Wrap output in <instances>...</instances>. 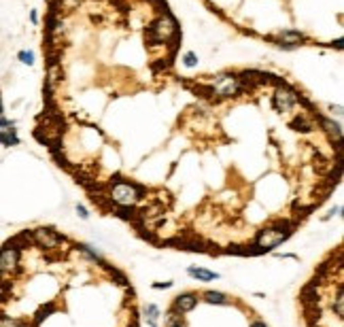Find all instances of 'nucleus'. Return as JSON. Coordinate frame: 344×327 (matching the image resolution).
<instances>
[{"mask_svg":"<svg viewBox=\"0 0 344 327\" xmlns=\"http://www.w3.org/2000/svg\"><path fill=\"white\" fill-rule=\"evenodd\" d=\"M145 314H147V321L151 327H158V319H160V308L155 304H147L145 306Z\"/></svg>","mask_w":344,"mask_h":327,"instance_id":"2eb2a0df","label":"nucleus"},{"mask_svg":"<svg viewBox=\"0 0 344 327\" xmlns=\"http://www.w3.org/2000/svg\"><path fill=\"white\" fill-rule=\"evenodd\" d=\"M30 21L32 23H39V13H37V11H30Z\"/></svg>","mask_w":344,"mask_h":327,"instance_id":"4be33fe9","label":"nucleus"},{"mask_svg":"<svg viewBox=\"0 0 344 327\" xmlns=\"http://www.w3.org/2000/svg\"><path fill=\"white\" fill-rule=\"evenodd\" d=\"M204 300L208 302V304H228L230 298L225 295V293H219V291H204Z\"/></svg>","mask_w":344,"mask_h":327,"instance_id":"4468645a","label":"nucleus"},{"mask_svg":"<svg viewBox=\"0 0 344 327\" xmlns=\"http://www.w3.org/2000/svg\"><path fill=\"white\" fill-rule=\"evenodd\" d=\"M174 283L172 281H166V283H153V289H170Z\"/></svg>","mask_w":344,"mask_h":327,"instance_id":"412c9836","label":"nucleus"},{"mask_svg":"<svg viewBox=\"0 0 344 327\" xmlns=\"http://www.w3.org/2000/svg\"><path fill=\"white\" fill-rule=\"evenodd\" d=\"M183 64H185L187 68H194V66H198V55H196L194 51H187V53L183 55Z\"/></svg>","mask_w":344,"mask_h":327,"instance_id":"a211bd4d","label":"nucleus"},{"mask_svg":"<svg viewBox=\"0 0 344 327\" xmlns=\"http://www.w3.org/2000/svg\"><path fill=\"white\" fill-rule=\"evenodd\" d=\"M298 96H300L298 92L291 90L285 81H280L274 90V96H272V108L280 115H287L293 111V106L298 104Z\"/></svg>","mask_w":344,"mask_h":327,"instance_id":"39448f33","label":"nucleus"},{"mask_svg":"<svg viewBox=\"0 0 344 327\" xmlns=\"http://www.w3.org/2000/svg\"><path fill=\"white\" fill-rule=\"evenodd\" d=\"M196 306H198V293H192V291L176 295V298H174V304H172V308H174L176 312H181V314L192 312Z\"/></svg>","mask_w":344,"mask_h":327,"instance_id":"1a4fd4ad","label":"nucleus"},{"mask_svg":"<svg viewBox=\"0 0 344 327\" xmlns=\"http://www.w3.org/2000/svg\"><path fill=\"white\" fill-rule=\"evenodd\" d=\"M168 327H183V323H176V325H168Z\"/></svg>","mask_w":344,"mask_h":327,"instance_id":"393cba45","label":"nucleus"},{"mask_svg":"<svg viewBox=\"0 0 344 327\" xmlns=\"http://www.w3.org/2000/svg\"><path fill=\"white\" fill-rule=\"evenodd\" d=\"M53 310H55V304H47V306H43V308L37 312V319H34V323L39 325L43 319H47V317H49V314H51Z\"/></svg>","mask_w":344,"mask_h":327,"instance_id":"dca6fc26","label":"nucleus"},{"mask_svg":"<svg viewBox=\"0 0 344 327\" xmlns=\"http://www.w3.org/2000/svg\"><path fill=\"white\" fill-rule=\"evenodd\" d=\"M179 36V26L170 13H164L160 15L155 21H151L147 30H145V39L153 45H160V43H168L172 39Z\"/></svg>","mask_w":344,"mask_h":327,"instance_id":"7ed1b4c3","label":"nucleus"},{"mask_svg":"<svg viewBox=\"0 0 344 327\" xmlns=\"http://www.w3.org/2000/svg\"><path fill=\"white\" fill-rule=\"evenodd\" d=\"M319 124H321V128L327 132V134H331L336 140H340V136H342V126L338 124V121L329 119V117H319Z\"/></svg>","mask_w":344,"mask_h":327,"instance_id":"9b49d317","label":"nucleus"},{"mask_svg":"<svg viewBox=\"0 0 344 327\" xmlns=\"http://www.w3.org/2000/svg\"><path fill=\"white\" fill-rule=\"evenodd\" d=\"M0 144H3V147H17V144H19L17 130L15 128L0 130Z\"/></svg>","mask_w":344,"mask_h":327,"instance_id":"ddd939ff","label":"nucleus"},{"mask_svg":"<svg viewBox=\"0 0 344 327\" xmlns=\"http://www.w3.org/2000/svg\"><path fill=\"white\" fill-rule=\"evenodd\" d=\"M293 234V227H289V223H276L264 232H259L255 238V245L251 249H246V255H259V253H268L272 249H276L278 245H283L285 240Z\"/></svg>","mask_w":344,"mask_h":327,"instance_id":"f257e3e1","label":"nucleus"},{"mask_svg":"<svg viewBox=\"0 0 344 327\" xmlns=\"http://www.w3.org/2000/svg\"><path fill=\"white\" fill-rule=\"evenodd\" d=\"M251 327H268V325H266L264 321H253V323H251Z\"/></svg>","mask_w":344,"mask_h":327,"instance_id":"5701e85b","label":"nucleus"},{"mask_svg":"<svg viewBox=\"0 0 344 327\" xmlns=\"http://www.w3.org/2000/svg\"><path fill=\"white\" fill-rule=\"evenodd\" d=\"M0 115H5V102H3V92H0Z\"/></svg>","mask_w":344,"mask_h":327,"instance_id":"b1692460","label":"nucleus"},{"mask_svg":"<svg viewBox=\"0 0 344 327\" xmlns=\"http://www.w3.org/2000/svg\"><path fill=\"white\" fill-rule=\"evenodd\" d=\"M142 193H145V189H142L140 185H136V183H128V181H115V183H111L109 198H111V202L117 204V206L134 209L136 204L140 202Z\"/></svg>","mask_w":344,"mask_h":327,"instance_id":"20e7f679","label":"nucleus"},{"mask_svg":"<svg viewBox=\"0 0 344 327\" xmlns=\"http://www.w3.org/2000/svg\"><path fill=\"white\" fill-rule=\"evenodd\" d=\"M187 274L192 276V278H198V281H202V283H208V281H215V278H219L217 272H210V270H204V268H196V265L187 268Z\"/></svg>","mask_w":344,"mask_h":327,"instance_id":"f8f14e48","label":"nucleus"},{"mask_svg":"<svg viewBox=\"0 0 344 327\" xmlns=\"http://www.w3.org/2000/svg\"><path fill=\"white\" fill-rule=\"evenodd\" d=\"M30 234H32L34 245L45 249V251H53V249L60 247L62 242H66V238L62 234L53 232V229H47V227H39V229H34V232H30Z\"/></svg>","mask_w":344,"mask_h":327,"instance_id":"0eeeda50","label":"nucleus"},{"mask_svg":"<svg viewBox=\"0 0 344 327\" xmlns=\"http://www.w3.org/2000/svg\"><path fill=\"white\" fill-rule=\"evenodd\" d=\"M7 128H15V121L7 119L5 115H0V130H7Z\"/></svg>","mask_w":344,"mask_h":327,"instance_id":"6ab92c4d","label":"nucleus"},{"mask_svg":"<svg viewBox=\"0 0 344 327\" xmlns=\"http://www.w3.org/2000/svg\"><path fill=\"white\" fill-rule=\"evenodd\" d=\"M246 87L242 85V81L238 75H232V72H221L215 75L208 81V96H217V98H236L240 96Z\"/></svg>","mask_w":344,"mask_h":327,"instance_id":"f03ea898","label":"nucleus"},{"mask_svg":"<svg viewBox=\"0 0 344 327\" xmlns=\"http://www.w3.org/2000/svg\"><path fill=\"white\" fill-rule=\"evenodd\" d=\"M289 128L293 132H302V134H308V132H312L315 126H312V121L308 119L306 115H295L291 121H289Z\"/></svg>","mask_w":344,"mask_h":327,"instance_id":"9d476101","label":"nucleus"},{"mask_svg":"<svg viewBox=\"0 0 344 327\" xmlns=\"http://www.w3.org/2000/svg\"><path fill=\"white\" fill-rule=\"evenodd\" d=\"M19 259H21V251L17 247H13L11 242L0 249V276H15L21 268H19Z\"/></svg>","mask_w":344,"mask_h":327,"instance_id":"423d86ee","label":"nucleus"},{"mask_svg":"<svg viewBox=\"0 0 344 327\" xmlns=\"http://www.w3.org/2000/svg\"><path fill=\"white\" fill-rule=\"evenodd\" d=\"M17 60L21 64H26V66H32L34 64V51H28V49H23L17 53Z\"/></svg>","mask_w":344,"mask_h":327,"instance_id":"f3484780","label":"nucleus"},{"mask_svg":"<svg viewBox=\"0 0 344 327\" xmlns=\"http://www.w3.org/2000/svg\"><path fill=\"white\" fill-rule=\"evenodd\" d=\"M270 41L274 43L278 49L293 51V49H298V47H300V43L306 41V34L300 32V30H280L274 36H270Z\"/></svg>","mask_w":344,"mask_h":327,"instance_id":"6e6552de","label":"nucleus"},{"mask_svg":"<svg viewBox=\"0 0 344 327\" xmlns=\"http://www.w3.org/2000/svg\"><path fill=\"white\" fill-rule=\"evenodd\" d=\"M77 215L81 217V219H87V217H89L87 209H85V206H81V204H77Z\"/></svg>","mask_w":344,"mask_h":327,"instance_id":"aec40b11","label":"nucleus"}]
</instances>
